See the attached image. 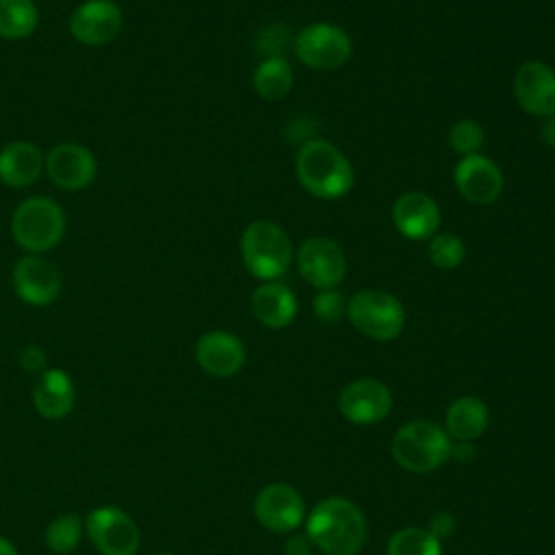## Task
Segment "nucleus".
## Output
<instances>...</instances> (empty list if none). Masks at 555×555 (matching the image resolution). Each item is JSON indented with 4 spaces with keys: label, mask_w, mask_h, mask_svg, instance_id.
<instances>
[{
    "label": "nucleus",
    "mask_w": 555,
    "mask_h": 555,
    "mask_svg": "<svg viewBox=\"0 0 555 555\" xmlns=\"http://www.w3.org/2000/svg\"><path fill=\"white\" fill-rule=\"evenodd\" d=\"M351 325L373 340H392L405 325L401 301L384 291H360L347 301Z\"/></svg>",
    "instance_id": "obj_6"
},
{
    "label": "nucleus",
    "mask_w": 555,
    "mask_h": 555,
    "mask_svg": "<svg viewBox=\"0 0 555 555\" xmlns=\"http://www.w3.org/2000/svg\"><path fill=\"white\" fill-rule=\"evenodd\" d=\"M295 52L299 61L314 69H336L351 56L349 35L334 24L317 22L308 24L295 39Z\"/></svg>",
    "instance_id": "obj_8"
},
{
    "label": "nucleus",
    "mask_w": 555,
    "mask_h": 555,
    "mask_svg": "<svg viewBox=\"0 0 555 555\" xmlns=\"http://www.w3.org/2000/svg\"><path fill=\"white\" fill-rule=\"evenodd\" d=\"M35 410L48 421L65 418L76 403V388L63 369H46L33 386Z\"/></svg>",
    "instance_id": "obj_19"
},
{
    "label": "nucleus",
    "mask_w": 555,
    "mask_h": 555,
    "mask_svg": "<svg viewBox=\"0 0 555 555\" xmlns=\"http://www.w3.org/2000/svg\"><path fill=\"white\" fill-rule=\"evenodd\" d=\"M121 26L124 15L115 0H85L69 15V33L82 46H106Z\"/></svg>",
    "instance_id": "obj_11"
},
{
    "label": "nucleus",
    "mask_w": 555,
    "mask_h": 555,
    "mask_svg": "<svg viewBox=\"0 0 555 555\" xmlns=\"http://www.w3.org/2000/svg\"><path fill=\"white\" fill-rule=\"evenodd\" d=\"M449 457H453V460L460 462V464H468V462L475 457V449H473L470 442H460V440H455V442H451V453H449Z\"/></svg>",
    "instance_id": "obj_33"
},
{
    "label": "nucleus",
    "mask_w": 555,
    "mask_h": 555,
    "mask_svg": "<svg viewBox=\"0 0 555 555\" xmlns=\"http://www.w3.org/2000/svg\"><path fill=\"white\" fill-rule=\"evenodd\" d=\"M297 269L310 286L327 291L343 282L347 260L338 243L325 236H312L297 249Z\"/></svg>",
    "instance_id": "obj_9"
},
{
    "label": "nucleus",
    "mask_w": 555,
    "mask_h": 555,
    "mask_svg": "<svg viewBox=\"0 0 555 555\" xmlns=\"http://www.w3.org/2000/svg\"><path fill=\"white\" fill-rule=\"evenodd\" d=\"M338 410L353 425L382 423L392 410L390 388L373 377L353 379L340 390Z\"/></svg>",
    "instance_id": "obj_10"
},
{
    "label": "nucleus",
    "mask_w": 555,
    "mask_h": 555,
    "mask_svg": "<svg viewBox=\"0 0 555 555\" xmlns=\"http://www.w3.org/2000/svg\"><path fill=\"white\" fill-rule=\"evenodd\" d=\"M306 535L325 555H358L366 542V520L353 501L327 496L310 509Z\"/></svg>",
    "instance_id": "obj_1"
},
{
    "label": "nucleus",
    "mask_w": 555,
    "mask_h": 555,
    "mask_svg": "<svg viewBox=\"0 0 555 555\" xmlns=\"http://www.w3.org/2000/svg\"><path fill=\"white\" fill-rule=\"evenodd\" d=\"M449 145L462 154V156H470V154H479V147L483 145V130L477 121L473 119H460L451 126L449 130Z\"/></svg>",
    "instance_id": "obj_28"
},
{
    "label": "nucleus",
    "mask_w": 555,
    "mask_h": 555,
    "mask_svg": "<svg viewBox=\"0 0 555 555\" xmlns=\"http://www.w3.org/2000/svg\"><path fill=\"white\" fill-rule=\"evenodd\" d=\"M457 191L473 204H492L503 191V173L481 154L464 156L453 171Z\"/></svg>",
    "instance_id": "obj_17"
},
{
    "label": "nucleus",
    "mask_w": 555,
    "mask_h": 555,
    "mask_svg": "<svg viewBox=\"0 0 555 555\" xmlns=\"http://www.w3.org/2000/svg\"><path fill=\"white\" fill-rule=\"evenodd\" d=\"M158 555H173V553H158Z\"/></svg>",
    "instance_id": "obj_36"
},
{
    "label": "nucleus",
    "mask_w": 555,
    "mask_h": 555,
    "mask_svg": "<svg viewBox=\"0 0 555 555\" xmlns=\"http://www.w3.org/2000/svg\"><path fill=\"white\" fill-rule=\"evenodd\" d=\"M429 260L438 267V269H453L464 260V243L460 241V236L451 234V232H442L436 234L429 241Z\"/></svg>",
    "instance_id": "obj_27"
},
{
    "label": "nucleus",
    "mask_w": 555,
    "mask_h": 555,
    "mask_svg": "<svg viewBox=\"0 0 555 555\" xmlns=\"http://www.w3.org/2000/svg\"><path fill=\"white\" fill-rule=\"evenodd\" d=\"M442 544L423 527H403L388 540L386 555H440Z\"/></svg>",
    "instance_id": "obj_25"
},
{
    "label": "nucleus",
    "mask_w": 555,
    "mask_h": 555,
    "mask_svg": "<svg viewBox=\"0 0 555 555\" xmlns=\"http://www.w3.org/2000/svg\"><path fill=\"white\" fill-rule=\"evenodd\" d=\"M48 358H46V351L39 347V345H28L22 349L20 353V366L30 373V375H41L48 366Z\"/></svg>",
    "instance_id": "obj_30"
},
{
    "label": "nucleus",
    "mask_w": 555,
    "mask_h": 555,
    "mask_svg": "<svg viewBox=\"0 0 555 555\" xmlns=\"http://www.w3.org/2000/svg\"><path fill=\"white\" fill-rule=\"evenodd\" d=\"M43 169L54 186L63 191L87 189L98 173L95 156L80 143L65 141L54 145L43 160Z\"/></svg>",
    "instance_id": "obj_13"
},
{
    "label": "nucleus",
    "mask_w": 555,
    "mask_h": 555,
    "mask_svg": "<svg viewBox=\"0 0 555 555\" xmlns=\"http://www.w3.org/2000/svg\"><path fill=\"white\" fill-rule=\"evenodd\" d=\"M427 531L438 538V540H444L449 538L453 531H455V518L449 514V512H434L431 518H429V527Z\"/></svg>",
    "instance_id": "obj_31"
},
{
    "label": "nucleus",
    "mask_w": 555,
    "mask_h": 555,
    "mask_svg": "<svg viewBox=\"0 0 555 555\" xmlns=\"http://www.w3.org/2000/svg\"><path fill=\"white\" fill-rule=\"evenodd\" d=\"M518 104L538 117L555 115V72L542 61H527L514 78Z\"/></svg>",
    "instance_id": "obj_16"
},
{
    "label": "nucleus",
    "mask_w": 555,
    "mask_h": 555,
    "mask_svg": "<svg viewBox=\"0 0 555 555\" xmlns=\"http://www.w3.org/2000/svg\"><path fill=\"white\" fill-rule=\"evenodd\" d=\"M15 295L28 306L52 304L63 286L56 264L39 254H26L13 264Z\"/></svg>",
    "instance_id": "obj_12"
},
{
    "label": "nucleus",
    "mask_w": 555,
    "mask_h": 555,
    "mask_svg": "<svg viewBox=\"0 0 555 555\" xmlns=\"http://www.w3.org/2000/svg\"><path fill=\"white\" fill-rule=\"evenodd\" d=\"M85 529L102 555H134L139 551L141 531L130 514L119 507L104 505L91 509Z\"/></svg>",
    "instance_id": "obj_7"
},
{
    "label": "nucleus",
    "mask_w": 555,
    "mask_h": 555,
    "mask_svg": "<svg viewBox=\"0 0 555 555\" xmlns=\"http://www.w3.org/2000/svg\"><path fill=\"white\" fill-rule=\"evenodd\" d=\"M251 312L264 327L282 330L293 323L297 314V299L288 286L267 282L251 293Z\"/></svg>",
    "instance_id": "obj_21"
},
{
    "label": "nucleus",
    "mask_w": 555,
    "mask_h": 555,
    "mask_svg": "<svg viewBox=\"0 0 555 555\" xmlns=\"http://www.w3.org/2000/svg\"><path fill=\"white\" fill-rule=\"evenodd\" d=\"M312 310L317 314V319L325 321V323H334L336 319H340V314L347 310L345 299L340 293H336L334 288L327 291H319V295L312 299Z\"/></svg>",
    "instance_id": "obj_29"
},
{
    "label": "nucleus",
    "mask_w": 555,
    "mask_h": 555,
    "mask_svg": "<svg viewBox=\"0 0 555 555\" xmlns=\"http://www.w3.org/2000/svg\"><path fill=\"white\" fill-rule=\"evenodd\" d=\"M395 462L410 473H431L440 468L451 453L449 434L434 421L403 423L390 444Z\"/></svg>",
    "instance_id": "obj_3"
},
{
    "label": "nucleus",
    "mask_w": 555,
    "mask_h": 555,
    "mask_svg": "<svg viewBox=\"0 0 555 555\" xmlns=\"http://www.w3.org/2000/svg\"><path fill=\"white\" fill-rule=\"evenodd\" d=\"M39 11L33 0H0V37L24 39L35 33Z\"/></svg>",
    "instance_id": "obj_24"
},
{
    "label": "nucleus",
    "mask_w": 555,
    "mask_h": 555,
    "mask_svg": "<svg viewBox=\"0 0 555 555\" xmlns=\"http://www.w3.org/2000/svg\"><path fill=\"white\" fill-rule=\"evenodd\" d=\"M0 555H17L15 544L4 535H0Z\"/></svg>",
    "instance_id": "obj_35"
},
{
    "label": "nucleus",
    "mask_w": 555,
    "mask_h": 555,
    "mask_svg": "<svg viewBox=\"0 0 555 555\" xmlns=\"http://www.w3.org/2000/svg\"><path fill=\"white\" fill-rule=\"evenodd\" d=\"M312 542L310 538L304 533H295L291 538H286L284 542V555H312Z\"/></svg>",
    "instance_id": "obj_32"
},
{
    "label": "nucleus",
    "mask_w": 555,
    "mask_h": 555,
    "mask_svg": "<svg viewBox=\"0 0 555 555\" xmlns=\"http://www.w3.org/2000/svg\"><path fill=\"white\" fill-rule=\"evenodd\" d=\"M241 256L254 278L271 282L288 269L293 249L286 232L278 223L258 219L243 230Z\"/></svg>",
    "instance_id": "obj_5"
},
{
    "label": "nucleus",
    "mask_w": 555,
    "mask_h": 555,
    "mask_svg": "<svg viewBox=\"0 0 555 555\" xmlns=\"http://www.w3.org/2000/svg\"><path fill=\"white\" fill-rule=\"evenodd\" d=\"M85 533V522L78 514H61L46 527V546L59 555L72 553Z\"/></svg>",
    "instance_id": "obj_26"
},
{
    "label": "nucleus",
    "mask_w": 555,
    "mask_h": 555,
    "mask_svg": "<svg viewBox=\"0 0 555 555\" xmlns=\"http://www.w3.org/2000/svg\"><path fill=\"white\" fill-rule=\"evenodd\" d=\"M488 427V408L479 397L462 395L451 401L444 414V431L451 440L473 442Z\"/></svg>",
    "instance_id": "obj_22"
},
{
    "label": "nucleus",
    "mask_w": 555,
    "mask_h": 555,
    "mask_svg": "<svg viewBox=\"0 0 555 555\" xmlns=\"http://www.w3.org/2000/svg\"><path fill=\"white\" fill-rule=\"evenodd\" d=\"M254 89L264 100H280L291 91L293 72L291 65L282 56H267L254 69Z\"/></svg>",
    "instance_id": "obj_23"
},
{
    "label": "nucleus",
    "mask_w": 555,
    "mask_h": 555,
    "mask_svg": "<svg viewBox=\"0 0 555 555\" xmlns=\"http://www.w3.org/2000/svg\"><path fill=\"white\" fill-rule=\"evenodd\" d=\"M65 212L46 195H33L17 204L11 217V236L28 254H43L61 243Z\"/></svg>",
    "instance_id": "obj_4"
},
{
    "label": "nucleus",
    "mask_w": 555,
    "mask_h": 555,
    "mask_svg": "<svg viewBox=\"0 0 555 555\" xmlns=\"http://www.w3.org/2000/svg\"><path fill=\"white\" fill-rule=\"evenodd\" d=\"M297 178L301 186L321 199H336L351 191L353 169L349 160L330 141H306L295 160Z\"/></svg>",
    "instance_id": "obj_2"
},
{
    "label": "nucleus",
    "mask_w": 555,
    "mask_h": 555,
    "mask_svg": "<svg viewBox=\"0 0 555 555\" xmlns=\"http://www.w3.org/2000/svg\"><path fill=\"white\" fill-rule=\"evenodd\" d=\"M46 156L30 141H11L0 150V182L24 189L39 180Z\"/></svg>",
    "instance_id": "obj_20"
},
{
    "label": "nucleus",
    "mask_w": 555,
    "mask_h": 555,
    "mask_svg": "<svg viewBox=\"0 0 555 555\" xmlns=\"http://www.w3.org/2000/svg\"><path fill=\"white\" fill-rule=\"evenodd\" d=\"M392 221L405 238L425 241L436 234L440 225V210L425 193H403L392 204Z\"/></svg>",
    "instance_id": "obj_18"
},
{
    "label": "nucleus",
    "mask_w": 555,
    "mask_h": 555,
    "mask_svg": "<svg viewBox=\"0 0 555 555\" xmlns=\"http://www.w3.org/2000/svg\"><path fill=\"white\" fill-rule=\"evenodd\" d=\"M245 345L236 334L212 330L197 338L195 360L212 377H232L245 364Z\"/></svg>",
    "instance_id": "obj_15"
},
{
    "label": "nucleus",
    "mask_w": 555,
    "mask_h": 555,
    "mask_svg": "<svg viewBox=\"0 0 555 555\" xmlns=\"http://www.w3.org/2000/svg\"><path fill=\"white\" fill-rule=\"evenodd\" d=\"M254 514L264 529L288 533L304 522V499L288 483H269L256 494Z\"/></svg>",
    "instance_id": "obj_14"
},
{
    "label": "nucleus",
    "mask_w": 555,
    "mask_h": 555,
    "mask_svg": "<svg viewBox=\"0 0 555 555\" xmlns=\"http://www.w3.org/2000/svg\"><path fill=\"white\" fill-rule=\"evenodd\" d=\"M548 121L544 124V128H542V139L551 145V147H555V115H551V117H546Z\"/></svg>",
    "instance_id": "obj_34"
}]
</instances>
